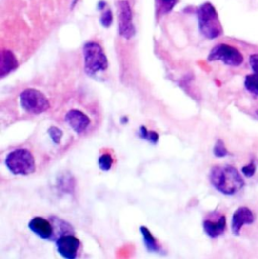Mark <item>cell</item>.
<instances>
[{
  "mask_svg": "<svg viewBox=\"0 0 258 259\" xmlns=\"http://www.w3.org/2000/svg\"><path fill=\"white\" fill-rule=\"evenodd\" d=\"M56 246L60 256L67 259H75L78 255L81 242L74 234H68L60 237L56 241Z\"/></svg>",
  "mask_w": 258,
  "mask_h": 259,
  "instance_id": "ba28073f",
  "label": "cell"
},
{
  "mask_svg": "<svg viewBox=\"0 0 258 259\" xmlns=\"http://www.w3.org/2000/svg\"><path fill=\"white\" fill-rule=\"evenodd\" d=\"M6 167L15 176H27L36 172V160L32 152L25 148L14 149L7 155Z\"/></svg>",
  "mask_w": 258,
  "mask_h": 259,
  "instance_id": "277c9868",
  "label": "cell"
},
{
  "mask_svg": "<svg viewBox=\"0 0 258 259\" xmlns=\"http://www.w3.org/2000/svg\"><path fill=\"white\" fill-rule=\"evenodd\" d=\"M203 228L205 233L211 238H217L221 236L226 229V218L220 216L217 220L213 221L207 219L203 222Z\"/></svg>",
  "mask_w": 258,
  "mask_h": 259,
  "instance_id": "4fadbf2b",
  "label": "cell"
},
{
  "mask_svg": "<svg viewBox=\"0 0 258 259\" xmlns=\"http://www.w3.org/2000/svg\"><path fill=\"white\" fill-rule=\"evenodd\" d=\"M29 230L35 233L37 236L43 240L52 241L54 236V227L52 222L43 217H34L28 223Z\"/></svg>",
  "mask_w": 258,
  "mask_h": 259,
  "instance_id": "9c48e42d",
  "label": "cell"
},
{
  "mask_svg": "<svg viewBox=\"0 0 258 259\" xmlns=\"http://www.w3.org/2000/svg\"><path fill=\"white\" fill-rule=\"evenodd\" d=\"M139 230H140V233L142 235L144 246L147 249V251H149V252H159L160 251V246L159 244V242L156 239V237L153 235V233L149 231L148 228H146L145 226H141Z\"/></svg>",
  "mask_w": 258,
  "mask_h": 259,
  "instance_id": "9a60e30c",
  "label": "cell"
},
{
  "mask_svg": "<svg viewBox=\"0 0 258 259\" xmlns=\"http://www.w3.org/2000/svg\"><path fill=\"white\" fill-rule=\"evenodd\" d=\"M254 222V215L252 211L247 207L238 208L232 216L231 229L234 235H239L242 227L245 224H252Z\"/></svg>",
  "mask_w": 258,
  "mask_h": 259,
  "instance_id": "8fae6325",
  "label": "cell"
},
{
  "mask_svg": "<svg viewBox=\"0 0 258 259\" xmlns=\"http://www.w3.org/2000/svg\"><path fill=\"white\" fill-rule=\"evenodd\" d=\"M48 133L51 137L52 141L55 143V144H60V141H62V139H63V131L62 129H60L59 127H56V126H51L48 130Z\"/></svg>",
  "mask_w": 258,
  "mask_h": 259,
  "instance_id": "7402d4cb",
  "label": "cell"
},
{
  "mask_svg": "<svg viewBox=\"0 0 258 259\" xmlns=\"http://www.w3.org/2000/svg\"><path fill=\"white\" fill-rule=\"evenodd\" d=\"M50 221L54 227V236L52 241H57L60 237L68 234H74L73 227L65 220L59 217H50Z\"/></svg>",
  "mask_w": 258,
  "mask_h": 259,
  "instance_id": "5bb4252c",
  "label": "cell"
},
{
  "mask_svg": "<svg viewBox=\"0 0 258 259\" xmlns=\"http://www.w3.org/2000/svg\"><path fill=\"white\" fill-rule=\"evenodd\" d=\"M83 56L84 70L87 75L95 76L108 69V59L98 42L87 41L83 47Z\"/></svg>",
  "mask_w": 258,
  "mask_h": 259,
  "instance_id": "3957f363",
  "label": "cell"
},
{
  "mask_svg": "<svg viewBox=\"0 0 258 259\" xmlns=\"http://www.w3.org/2000/svg\"><path fill=\"white\" fill-rule=\"evenodd\" d=\"M20 99L21 107L29 114L39 115L50 108V102L48 98L40 91L34 88H27L23 90Z\"/></svg>",
  "mask_w": 258,
  "mask_h": 259,
  "instance_id": "5b68a950",
  "label": "cell"
},
{
  "mask_svg": "<svg viewBox=\"0 0 258 259\" xmlns=\"http://www.w3.org/2000/svg\"><path fill=\"white\" fill-rule=\"evenodd\" d=\"M256 172V166L253 162H250L249 164L245 165L242 167V173H243V175L246 177V178H251L254 176Z\"/></svg>",
  "mask_w": 258,
  "mask_h": 259,
  "instance_id": "603a6c76",
  "label": "cell"
},
{
  "mask_svg": "<svg viewBox=\"0 0 258 259\" xmlns=\"http://www.w3.org/2000/svg\"><path fill=\"white\" fill-rule=\"evenodd\" d=\"M200 33L209 40H215L223 35V27L218 12L211 2H205L197 9Z\"/></svg>",
  "mask_w": 258,
  "mask_h": 259,
  "instance_id": "7a4b0ae2",
  "label": "cell"
},
{
  "mask_svg": "<svg viewBox=\"0 0 258 259\" xmlns=\"http://www.w3.org/2000/svg\"><path fill=\"white\" fill-rule=\"evenodd\" d=\"M244 86L249 92L258 96V75L253 73L251 75L246 76Z\"/></svg>",
  "mask_w": 258,
  "mask_h": 259,
  "instance_id": "e0dca14e",
  "label": "cell"
},
{
  "mask_svg": "<svg viewBox=\"0 0 258 259\" xmlns=\"http://www.w3.org/2000/svg\"><path fill=\"white\" fill-rule=\"evenodd\" d=\"M127 121H128V118L125 117V116H123L122 118H121V122H122V123H126Z\"/></svg>",
  "mask_w": 258,
  "mask_h": 259,
  "instance_id": "4316f807",
  "label": "cell"
},
{
  "mask_svg": "<svg viewBox=\"0 0 258 259\" xmlns=\"http://www.w3.org/2000/svg\"><path fill=\"white\" fill-rule=\"evenodd\" d=\"M213 152H214V156L216 158H225L229 155L228 150H227L225 143L223 142V140L218 139L214 145L213 148Z\"/></svg>",
  "mask_w": 258,
  "mask_h": 259,
  "instance_id": "44dd1931",
  "label": "cell"
},
{
  "mask_svg": "<svg viewBox=\"0 0 258 259\" xmlns=\"http://www.w3.org/2000/svg\"><path fill=\"white\" fill-rule=\"evenodd\" d=\"M66 123L78 134H81L87 130L91 120L90 118L81 110L72 109L65 116Z\"/></svg>",
  "mask_w": 258,
  "mask_h": 259,
  "instance_id": "30bf717a",
  "label": "cell"
},
{
  "mask_svg": "<svg viewBox=\"0 0 258 259\" xmlns=\"http://www.w3.org/2000/svg\"><path fill=\"white\" fill-rule=\"evenodd\" d=\"M113 164V159L109 154H103L98 159V165L103 172H108L111 170Z\"/></svg>",
  "mask_w": 258,
  "mask_h": 259,
  "instance_id": "d6986e66",
  "label": "cell"
},
{
  "mask_svg": "<svg viewBox=\"0 0 258 259\" xmlns=\"http://www.w3.org/2000/svg\"><path fill=\"white\" fill-rule=\"evenodd\" d=\"M178 3V0H156L157 14L165 15L170 13Z\"/></svg>",
  "mask_w": 258,
  "mask_h": 259,
  "instance_id": "2e32d148",
  "label": "cell"
},
{
  "mask_svg": "<svg viewBox=\"0 0 258 259\" xmlns=\"http://www.w3.org/2000/svg\"><path fill=\"white\" fill-rule=\"evenodd\" d=\"M100 23L103 27L108 28L113 23V14L109 8H106L102 11V15L100 18Z\"/></svg>",
  "mask_w": 258,
  "mask_h": 259,
  "instance_id": "ffe728a7",
  "label": "cell"
},
{
  "mask_svg": "<svg viewBox=\"0 0 258 259\" xmlns=\"http://www.w3.org/2000/svg\"><path fill=\"white\" fill-rule=\"evenodd\" d=\"M97 8H98V10L103 11L107 8V3H106V1H103V0H101V1H99L97 4Z\"/></svg>",
  "mask_w": 258,
  "mask_h": 259,
  "instance_id": "d4e9b609",
  "label": "cell"
},
{
  "mask_svg": "<svg viewBox=\"0 0 258 259\" xmlns=\"http://www.w3.org/2000/svg\"><path fill=\"white\" fill-rule=\"evenodd\" d=\"M243 56L239 50L226 43H219L211 50L208 60L209 62H220L230 67H238L243 63Z\"/></svg>",
  "mask_w": 258,
  "mask_h": 259,
  "instance_id": "8992f818",
  "label": "cell"
},
{
  "mask_svg": "<svg viewBox=\"0 0 258 259\" xmlns=\"http://www.w3.org/2000/svg\"><path fill=\"white\" fill-rule=\"evenodd\" d=\"M19 67V60L9 50H2L0 55V77L4 78Z\"/></svg>",
  "mask_w": 258,
  "mask_h": 259,
  "instance_id": "7c38bea8",
  "label": "cell"
},
{
  "mask_svg": "<svg viewBox=\"0 0 258 259\" xmlns=\"http://www.w3.org/2000/svg\"><path fill=\"white\" fill-rule=\"evenodd\" d=\"M139 135L141 136V139H145L146 141L153 143V144H157L159 142V135L158 132L149 131V130H147V128L145 126H141L139 128Z\"/></svg>",
  "mask_w": 258,
  "mask_h": 259,
  "instance_id": "ac0fdd59",
  "label": "cell"
},
{
  "mask_svg": "<svg viewBox=\"0 0 258 259\" xmlns=\"http://www.w3.org/2000/svg\"><path fill=\"white\" fill-rule=\"evenodd\" d=\"M210 181L218 192L232 196L244 186V179L234 166L215 165L210 173Z\"/></svg>",
  "mask_w": 258,
  "mask_h": 259,
  "instance_id": "6da1fadb",
  "label": "cell"
},
{
  "mask_svg": "<svg viewBox=\"0 0 258 259\" xmlns=\"http://www.w3.org/2000/svg\"><path fill=\"white\" fill-rule=\"evenodd\" d=\"M249 63H250V66L253 72L258 75V55L257 54L250 56Z\"/></svg>",
  "mask_w": 258,
  "mask_h": 259,
  "instance_id": "cb8c5ba5",
  "label": "cell"
},
{
  "mask_svg": "<svg viewBox=\"0 0 258 259\" xmlns=\"http://www.w3.org/2000/svg\"><path fill=\"white\" fill-rule=\"evenodd\" d=\"M117 21L119 36L127 40H131L136 34V29L132 9L127 0H119L117 2Z\"/></svg>",
  "mask_w": 258,
  "mask_h": 259,
  "instance_id": "52a82bcc",
  "label": "cell"
},
{
  "mask_svg": "<svg viewBox=\"0 0 258 259\" xmlns=\"http://www.w3.org/2000/svg\"><path fill=\"white\" fill-rule=\"evenodd\" d=\"M78 2H79V0H72V1H71V5H70V9L73 10L76 7V5L78 4Z\"/></svg>",
  "mask_w": 258,
  "mask_h": 259,
  "instance_id": "484cf974",
  "label": "cell"
}]
</instances>
